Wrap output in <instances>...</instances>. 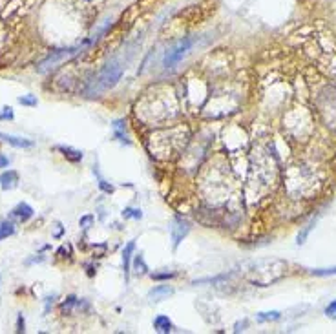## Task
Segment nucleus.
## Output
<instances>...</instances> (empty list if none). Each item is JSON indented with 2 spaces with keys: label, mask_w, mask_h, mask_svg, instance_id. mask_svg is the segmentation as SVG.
<instances>
[{
  "label": "nucleus",
  "mask_w": 336,
  "mask_h": 334,
  "mask_svg": "<svg viewBox=\"0 0 336 334\" xmlns=\"http://www.w3.org/2000/svg\"><path fill=\"white\" fill-rule=\"evenodd\" d=\"M287 263L281 259H258L252 263L245 265L243 276L249 283L258 285V287H269L285 278Z\"/></svg>",
  "instance_id": "f257e3e1"
},
{
  "label": "nucleus",
  "mask_w": 336,
  "mask_h": 334,
  "mask_svg": "<svg viewBox=\"0 0 336 334\" xmlns=\"http://www.w3.org/2000/svg\"><path fill=\"white\" fill-rule=\"evenodd\" d=\"M19 102L22 104V106H37V104H39L37 97H33V95H22V97H19Z\"/></svg>",
  "instance_id": "412c9836"
},
{
  "label": "nucleus",
  "mask_w": 336,
  "mask_h": 334,
  "mask_svg": "<svg viewBox=\"0 0 336 334\" xmlns=\"http://www.w3.org/2000/svg\"><path fill=\"white\" fill-rule=\"evenodd\" d=\"M0 141L10 142L11 146H15V148H31V146H33V141H30V139H22V137L8 135V133H0Z\"/></svg>",
  "instance_id": "1a4fd4ad"
},
{
  "label": "nucleus",
  "mask_w": 336,
  "mask_h": 334,
  "mask_svg": "<svg viewBox=\"0 0 336 334\" xmlns=\"http://www.w3.org/2000/svg\"><path fill=\"white\" fill-rule=\"evenodd\" d=\"M247 327V319H243L241 323H236V327H234V332H240V330H245Z\"/></svg>",
  "instance_id": "cd10ccee"
},
{
  "label": "nucleus",
  "mask_w": 336,
  "mask_h": 334,
  "mask_svg": "<svg viewBox=\"0 0 336 334\" xmlns=\"http://www.w3.org/2000/svg\"><path fill=\"white\" fill-rule=\"evenodd\" d=\"M121 77H123V66H121L117 61L110 62L108 66H104V70L99 71V75H97L93 81L88 82L84 93L90 97H97L99 93H102V91L116 86L117 82L121 81Z\"/></svg>",
  "instance_id": "f03ea898"
},
{
  "label": "nucleus",
  "mask_w": 336,
  "mask_h": 334,
  "mask_svg": "<svg viewBox=\"0 0 336 334\" xmlns=\"http://www.w3.org/2000/svg\"><path fill=\"white\" fill-rule=\"evenodd\" d=\"M59 152H62V155L71 162H79L82 161V152L80 150H75V148H70V146H57Z\"/></svg>",
  "instance_id": "f8f14e48"
},
{
  "label": "nucleus",
  "mask_w": 336,
  "mask_h": 334,
  "mask_svg": "<svg viewBox=\"0 0 336 334\" xmlns=\"http://www.w3.org/2000/svg\"><path fill=\"white\" fill-rule=\"evenodd\" d=\"M172 294H174V289H170L168 285H159V287H156V289H152L150 292H148V298H150L152 301H161V299L168 298Z\"/></svg>",
  "instance_id": "9d476101"
},
{
  "label": "nucleus",
  "mask_w": 336,
  "mask_h": 334,
  "mask_svg": "<svg viewBox=\"0 0 336 334\" xmlns=\"http://www.w3.org/2000/svg\"><path fill=\"white\" fill-rule=\"evenodd\" d=\"M134 250H136V243H134V241H130V243L123 248V270H125L126 279H128V274H130V261H132V256H134Z\"/></svg>",
  "instance_id": "9b49d317"
},
{
  "label": "nucleus",
  "mask_w": 336,
  "mask_h": 334,
  "mask_svg": "<svg viewBox=\"0 0 336 334\" xmlns=\"http://www.w3.org/2000/svg\"><path fill=\"white\" fill-rule=\"evenodd\" d=\"M8 164H10V159H8V157H6V155H2V153H0V168H6V166H8Z\"/></svg>",
  "instance_id": "c85d7f7f"
},
{
  "label": "nucleus",
  "mask_w": 336,
  "mask_h": 334,
  "mask_svg": "<svg viewBox=\"0 0 336 334\" xmlns=\"http://www.w3.org/2000/svg\"><path fill=\"white\" fill-rule=\"evenodd\" d=\"M17 183H19V174L15 170H8L0 176V187L2 190H13L17 187Z\"/></svg>",
  "instance_id": "0eeeda50"
},
{
  "label": "nucleus",
  "mask_w": 336,
  "mask_h": 334,
  "mask_svg": "<svg viewBox=\"0 0 336 334\" xmlns=\"http://www.w3.org/2000/svg\"><path fill=\"white\" fill-rule=\"evenodd\" d=\"M11 121L13 119V108L11 106H6V108H2V111H0V121Z\"/></svg>",
  "instance_id": "b1692460"
},
{
  "label": "nucleus",
  "mask_w": 336,
  "mask_h": 334,
  "mask_svg": "<svg viewBox=\"0 0 336 334\" xmlns=\"http://www.w3.org/2000/svg\"><path fill=\"white\" fill-rule=\"evenodd\" d=\"M11 216L13 218H17L19 221H28V219H31L33 218V208L28 205V203H19L13 210H11Z\"/></svg>",
  "instance_id": "423d86ee"
},
{
  "label": "nucleus",
  "mask_w": 336,
  "mask_h": 334,
  "mask_svg": "<svg viewBox=\"0 0 336 334\" xmlns=\"http://www.w3.org/2000/svg\"><path fill=\"white\" fill-rule=\"evenodd\" d=\"M77 301H79V299H77L75 296H70V298H66V301L62 303V312H64V314H70L71 310H73V307H77Z\"/></svg>",
  "instance_id": "a211bd4d"
},
{
  "label": "nucleus",
  "mask_w": 336,
  "mask_h": 334,
  "mask_svg": "<svg viewBox=\"0 0 336 334\" xmlns=\"http://www.w3.org/2000/svg\"><path fill=\"white\" fill-rule=\"evenodd\" d=\"M95 176H97V179H99V188L102 190V192H106V194H111V192H114V187H111L110 183L106 181V179L102 178V176H100V174L97 172V170H95Z\"/></svg>",
  "instance_id": "6ab92c4d"
},
{
  "label": "nucleus",
  "mask_w": 336,
  "mask_h": 334,
  "mask_svg": "<svg viewBox=\"0 0 336 334\" xmlns=\"http://www.w3.org/2000/svg\"><path fill=\"white\" fill-rule=\"evenodd\" d=\"M154 329H156V332L159 334H170L172 330H174V323L170 321V318L168 316H157L156 319H154Z\"/></svg>",
  "instance_id": "6e6552de"
},
{
  "label": "nucleus",
  "mask_w": 336,
  "mask_h": 334,
  "mask_svg": "<svg viewBox=\"0 0 336 334\" xmlns=\"http://www.w3.org/2000/svg\"><path fill=\"white\" fill-rule=\"evenodd\" d=\"M325 316L331 319H336V299H332L331 303L325 307Z\"/></svg>",
  "instance_id": "5701e85b"
},
{
  "label": "nucleus",
  "mask_w": 336,
  "mask_h": 334,
  "mask_svg": "<svg viewBox=\"0 0 336 334\" xmlns=\"http://www.w3.org/2000/svg\"><path fill=\"white\" fill-rule=\"evenodd\" d=\"M188 232H190V225H188V221L183 219L181 216H176L174 221H172V227H170V236H172V245H174V248L179 247V243L186 238V234Z\"/></svg>",
  "instance_id": "39448f33"
},
{
  "label": "nucleus",
  "mask_w": 336,
  "mask_h": 334,
  "mask_svg": "<svg viewBox=\"0 0 336 334\" xmlns=\"http://www.w3.org/2000/svg\"><path fill=\"white\" fill-rule=\"evenodd\" d=\"M13 232H15L13 223L8 221V219L0 221V241H2V239H6V238H10V236H13Z\"/></svg>",
  "instance_id": "ddd939ff"
},
{
  "label": "nucleus",
  "mask_w": 336,
  "mask_h": 334,
  "mask_svg": "<svg viewBox=\"0 0 336 334\" xmlns=\"http://www.w3.org/2000/svg\"><path fill=\"white\" fill-rule=\"evenodd\" d=\"M314 276H334L336 274V267L331 268H316V270H312Z\"/></svg>",
  "instance_id": "4be33fe9"
},
{
  "label": "nucleus",
  "mask_w": 336,
  "mask_h": 334,
  "mask_svg": "<svg viewBox=\"0 0 336 334\" xmlns=\"http://www.w3.org/2000/svg\"><path fill=\"white\" fill-rule=\"evenodd\" d=\"M134 270H136L137 276H143V274H146V270H148V267H146L145 259H143V256H136V261H134Z\"/></svg>",
  "instance_id": "dca6fc26"
},
{
  "label": "nucleus",
  "mask_w": 336,
  "mask_h": 334,
  "mask_svg": "<svg viewBox=\"0 0 336 334\" xmlns=\"http://www.w3.org/2000/svg\"><path fill=\"white\" fill-rule=\"evenodd\" d=\"M24 316L19 314V318H17V332H24Z\"/></svg>",
  "instance_id": "a878e982"
},
{
  "label": "nucleus",
  "mask_w": 336,
  "mask_h": 334,
  "mask_svg": "<svg viewBox=\"0 0 336 334\" xmlns=\"http://www.w3.org/2000/svg\"><path fill=\"white\" fill-rule=\"evenodd\" d=\"M114 135H116V139L117 141H121V142H128V141H125L126 139V135H125V121H116L114 124Z\"/></svg>",
  "instance_id": "2eb2a0df"
},
{
  "label": "nucleus",
  "mask_w": 336,
  "mask_h": 334,
  "mask_svg": "<svg viewBox=\"0 0 336 334\" xmlns=\"http://www.w3.org/2000/svg\"><path fill=\"white\" fill-rule=\"evenodd\" d=\"M77 50H80V46H75V48H66V50H60V51H55V53H51L46 61H42L39 64V68L37 70L40 71V73H44V71L51 70V68H55L59 62H62L64 59H70V57H73L77 53Z\"/></svg>",
  "instance_id": "20e7f679"
},
{
  "label": "nucleus",
  "mask_w": 336,
  "mask_h": 334,
  "mask_svg": "<svg viewBox=\"0 0 336 334\" xmlns=\"http://www.w3.org/2000/svg\"><path fill=\"white\" fill-rule=\"evenodd\" d=\"M176 274H152V278L156 279H168V278H174Z\"/></svg>",
  "instance_id": "bb28decb"
},
{
  "label": "nucleus",
  "mask_w": 336,
  "mask_h": 334,
  "mask_svg": "<svg viewBox=\"0 0 336 334\" xmlns=\"http://www.w3.org/2000/svg\"><path fill=\"white\" fill-rule=\"evenodd\" d=\"M192 48V39H188V37H185V39H181V41H177L176 44H172L168 50H166L165 53V59H163V64H165V68H174L177 66L181 61H183V57L190 51Z\"/></svg>",
  "instance_id": "7ed1b4c3"
},
{
  "label": "nucleus",
  "mask_w": 336,
  "mask_h": 334,
  "mask_svg": "<svg viewBox=\"0 0 336 334\" xmlns=\"http://www.w3.org/2000/svg\"><path fill=\"white\" fill-rule=\"evenodd\" d=\"M123 218L125 219H141L143 218V212L139 208H125L123 210Z\"/></svg>",
  "instance_id": "f3484780"
},
{
  "label": "nucleus",
  "mask_w": 336,
  "mask_h": 334,
  "mask_svg": "<svg viewBox=\"0 0 336 334\" xmlns=\"http://www.w3.org/2000/svg\"><path fill=\"white\" fill-rule=\"evenodd\" d=\"M91 223H93V216H84V218H80L79 225L82 227V230H88Z\"/></svg>",
  "instance_id": "393cba45"
},
{
  "label": "nucleus",
  "mask_w": 336,
  "mask_h": 334,
  "mask_svg": "<svg viewBox=\"0 0 336 334\" xmlns=\"http://www.w3.org/2000/svg\"><path fill=\"white\" fill-rule=\"evenodd\" d=\"M281 318V314L278 310H271V312H260L256 316V319L260 323H265V321H276V319Z\"/></svg>",
  "instance_id": "4468645a"
},
{
  "label": "nucleus",
  "mask_w": 336,
  "mask_h": 334,
  "mask_svg": "<svg viewBox=\"0 0 336 334\" xmlns=\"http://www.w3.org/2000/svg\"><path fill=\"white\" fill-rule=\"evenodd\" d=\"M314 223H316V221H311L305 228H303V230H301V234H298V245L305 243V239H307V236H309V232H311L312 228H314Z\"/></svg>",
  "instance_id": "aec40b11"
}]
</instances>
